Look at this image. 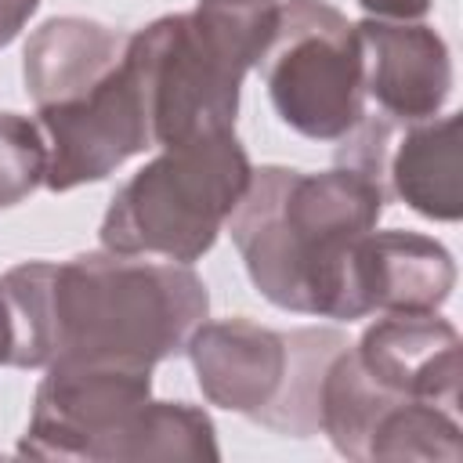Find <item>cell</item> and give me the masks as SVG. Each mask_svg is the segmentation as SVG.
Segmentation results:
<instances>
[{
    "label": "cell",
    "mask_w": 463,
    "mask_h": 463,
    "mask_svg": "<svg viewBox=\"0 0 463 463\" xmlns=\"http://www.w3.org/2000/svg\"><path fill=\"white\" fill-rule=\"evenodd\" d=\"M11 307V365L94 362L152 369L184 351L206 322V286L177 260L80 253L65 264L29 260L0 275Z\"/></svg>",
    "instance_id": "1"
},
{
    "label": "cell",
    "mask_w": 463,
    "mask_h": 463,
    "mask_svg": "<svg viewBox=\"0 0 463 463\" xmlns=\"http://www.w3.org/2000/svg\"><path fill=\"white\" fill-rule=\"evenodd\" d=\"M383 203V181L347 163L322 174L260 166L228 232L250 282L275 307L351 322V260Z\"/></svg>",
    "instance_id": "2"
},
{
    "label": "cell",
    "mask_w": 463,
    "mask_h": 463,
    "mask_svg": "<svg viewBox=\"0 0 463 463\" xmlns=\"http://www.w3.org/2000/svg\"><path fill=\"white\" fill-rule=\"evenodd\" d=\"M279 0H199L127 36V61L145 94L152 141L170 148L235 130L242 76L260 61Z\"/></svg>",
    "instance_id": "3"
},
{
    "label": "cell",
    "mask_w": 463,
    "mask_h": 463,
    "mask_svg": "<svg viewBox=\"0 0 463 463\" xmlns=\"http://www.w3.org/2000/svg\"><path fill=\"white\" fill-rule=\"evenodd\" d=\"M36 459H217L213 423L184 402H152V369L51 362L18 441Z\"/></svg>",
    "instance_id": "4"
},
{
    "label": "cell",
    "mask_w": 463,
    "mask_h": 463,
    "mask_svg": "<svg viewBox=\"0 0 463 463\" xmlns=\"http://www.w3.org/2000/svg\"><path fill=\"white\" fill-rule=\"evenodd\" d=\"M253 177L235 130L163 148L109 203L101 246L127 257L199 260L235 213Z\"/></svg>",
    "instance_id": "5"
},
{
    "label": "cell",
    "mask_w": 463,
    "mask_h": 463,
    "mask_svg": "<svg viewBox=\"0 0 463 463\" xmlns=\"http://www.w3.org/2000/svg\"><path fill=\"white\" fill-rule=\"evenodd\" d=\"M257 69L279 119L311 141H340L365 116L358 29L326 0H279Z\"/></svg>",
    "instance_id": "6"
},
{
    "label": "cell",
    "mask_w": 463,
    "mask_h": 463,
    "mask_svg": "<svg viewBox=\"0 0 463 463\" xmlns=\"http://www.w3.org/2000/svg\"><path fill=\"white\" fill-rule=\"evenodd\" d=\"M40 130L47 134V177L51 192H69L87 181L109 177L119 163L152 145V123L141 83L127 51L119 65L94 83L87 94L36 109Z\"/></svg>",
    "instance_id": "7"
},
{
    "label": "cell",
    "mask_w": 463,
    "mask_h": 463,
    "mask_svg": "<svg viewBox=\"0 0 463 463\" xmlns=\"http://www.w3.org/2000/svg\"><path fill=\"white\" fill-rule=\"evenodd\" d=\"M362 40V83L391 123L434 119L452 94V58L445 40L420 22L365 18L354 25Z\"/></svg>",
    "instance_id": "8"
},
{
    "label": "cell",
    "mask_w": 463,
    "mask_h": 463,
    "mask_svg": "<svg viewBox=\"0 0 463 463\" xmlns=\"http://www.w3.org/2000/svg\"><path fill=\"white\" fill-rule=\"evenodd\" d=\"M354 358L391 394L459 409V333L434 311H387L362 333Z\"/></svg>",
    "instance_id": "9"
},
{
    "label": "cell",
    "mask_w": 463,
    "mask_h": 463,
    "mask_svg": "<svg viewBox=\"0 0 463 463\" xmlns=\"http://www.w3.org/2000/svg\"><path fill=\"white\" fill-rule=\"evenodd\" d=\"M199 391L228 409L260 420L286 383L289 340L250 318L199 322L184 344Z\"/></svg>",
    "instance_id": "10"
},
{
    "label": "cell",
    "mask_w": 463,
    "mask_h": 463,
    "mask_svg": "<svg viewBox=\"0 0 463 463\" xmlns=\"http://www.w3.org/2000/svg\"><path fill=\"white\" fill-rule=\"evenodd\" d=\"M456 286L452 253L420 232H369L351 260V318L438 311Z\"/></svg>",
    "instance_id": "11"
},
{
    "label": "cell",
    "mask_w": 463,
    "mask_h": 463,
    "mask_svg": "<svg viewBox=\"0 0 463 463\" xmlns=\"http://www.w3.org/2000/svg\"><path fill=\"white\" fill-rule=\"evenodd\" d=\"M123 51H127V36H119L101 22L76 14L51 18L25 43L22 54L25 90L36 101V109L72 101L87 94L94 83H101L119 65Z\"/></svg>",
    "instance_id": "12"
},
{
    "label": "cell",
    "mask_w": 463,
    "mask_h": 463,
    "mask_svg": "<svg viewBox=\"0 0 463 463\" xmlns=\"http://www.w3.org/2000/svg\"><path fill=\"white\" fill-rule=\"evenodd\" d=\"M459 127V116L409 123L383 156V181L391 192L430 221H459L463 213Z\"/></svg>",
    "instance_id": "13"
},
{
    "label": "cell",
    "mask_w": 463,
    "mask_h": 463,
    "mask_svg": "<svg viewBox=\"0 0 463 463\" xmlns=\"http://www.w3.org/2000/svg\"><path fill=\"white\" fill-rule=\"evenodd\" d=\"M463 441L456 412L420 398H394L373 423L365 459H445L459 463Z\"/></svg>",
    "instance_id": "14"
},
{
    "label": "cell",
    "mask_w": 463,
    "mask_h": 463,
    "mask_svg": "<svg viewBox=\"0 0 463 463\" xmlns=\"http://www.w3.org/2000/svg\"><path fill=\"white\" fill-rule=\"evenodd\" d=\"M43 177H47L43 130L18 112H0V210L22 203Z\"/></svg>",
    "instance_id": "15"
},
{
    "label": "cell",
    "mask_w": 463,
    "mask_h": 463,
    "mask_svg": "<svg viewBox=\"0 0 463 463\" xmlns=\"http://www.w3.org/2000/svg\"><path fill=\"white\" fill-rule=\"evenodd\" d=\"M369 18H391V22H416L430 11V0H358Z\"/></svg>",
    "instance_id": "16"
},
{
    "label": "cell",
    "mask_w": 463,
    "mask_h": 463,
    "mask_svg": "<svg viewBox=\"0 0 463 463\" xmlns=\"http://www.w3.org/2000/svg\"><path fill=\"white\" fill-rule=\"evenodd\" d=\"M40 7V0H0V47H7L22 25L29 22V14Z\"/></svg>",
    "instance_id": "17"
},
{
    "label": "cell",
    "mask_w": 463,
    "mask_h": 463,
    "mask_svg": "<svg viewBox=\"0 0 463 463\" xmlns=\"http://www.w3.org/2000/svg\"><path fill=\"white\" fill-rule=\"evenodd\" d=\"M11 351H14V326H11V307L0 293V365H11Z\"/></svg>",
    "instance_id": "18"
},
{
    "label": "cell",
    "mask_w": 463,
    "mask_h": 463,
    "mask_svg": "<svg viewBox=\"0 0 463 463\" xmlns=\"http://www.w3.org/2000/svg\"><path fill=\"white\" fill-rule=\"evenodd\" d=\"M221 4H239V0H221Z\"/></svg>",
    "instance_id": "19"
}]
</instances>
